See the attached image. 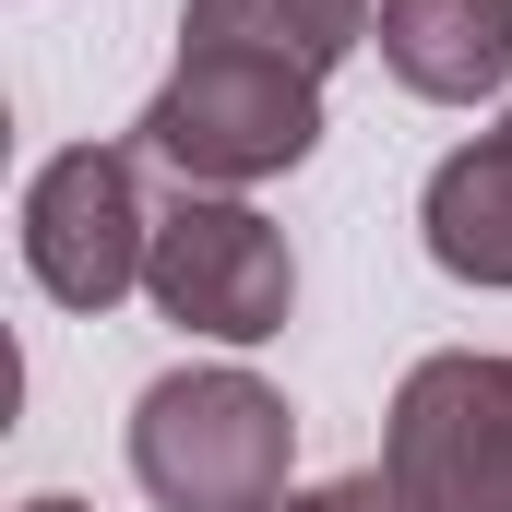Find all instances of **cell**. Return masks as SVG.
Returning <instances> with one entry per match:
<instances>
[{
	"label": "cell",
	"instance_id": "obj_6",
	"mask_svg": "<svg viewBox=\"0 0 512 512\" xmlns=\"http://www.w3.org/2000/svg\"><path fill=\"white\" fill-rule=\"evenodd\" d=\"M382 60L405 96L429 108H477L512 84V0H382Z\"/></svg>",
	"mask_w": 512,
	"mask_h": 512
},
{
	"label": "cell",
	"instance_id": "obj_2",
	"mask_svg": "<svg viewBox=\"0 0 512 512\" xmlns=\"http://www.w3.org/2000/svg\"><path fill=\"white\" fill-rule=\"evenodd\" d=\"M298 465V417L251 370H167L131 405V477L155 512H274Z\"/></svg>",
	"mask_w": 512,
	"mask_h": 512
},
{
	"label": "cell",
	"instance_id": "obj_10",
	"mask_svg": "<svg viewBox=\"0 0 512 512\" xmlns=\"http://www.w3.org/2000/svg\"><path fill=\"white\" fill-rule=\"evenodd\" d=\"M24 512H84V501H60V489H48V501H24Z\"/></svg>",
	"mask_w": 512,
	"mask_h": 512
},
{
	"label": "cell",
	"instance_id": "obj_5",
	"mask_svg": "<svg viewBox=\"0 0 512 512\" xmlns=\"http://www.w3.org/2000/svg\"><path fill=\"white\" fill-rule=\"evenodd\" d=\"M155 262V203L131 143H72L24 179V274L60 310H120Z\"/></svg>",
	"mask_w": 512,
	"mask_h": 512
},
{
	"label": "cell",
	"instance_id": "obj_8",
	"mask_svg": "<svg viewBox=\"0 0 512 512\" xmlns=\"http://www.w3.org/2000/svg\"><path fill=\"white\" fill-rule=\"evenodd\" d=\"M382 24V0H191V48H262V60H286V72H334L358 36Z\"/></svg>",
	"mask_w": 512,
	"mask_h": 512
},
{
	"label": "cell",
	"instance_id": "obj_1",
	"mask_svg": "<svg viewBox=\"0 0 512 512\" xmlns=\"http://www.w3.org/2000/svg\"><path fill=\"white\" fill-rule=\"evenodd\" d=\"M310 143H322V84L262 48H179V72L131 120V155H155L179 191L286 179V167H310Z\"/></svg>",
	"mask_w": 512,
	"mask_h": 512
},
{
	"label": "cell",
	"instance_id": "obj_7",
	"mask_svg": "<svg viewBox=\"0 0 512 512\" xmlns=\"http://www.w3.org/2000/svg\"><path fill=\"white\" fill-rule=\"evenodd\" d=\"M417 239H429V262H441L453 286H512V108L429 167Z\"/></svg>",
	"mask_w": 512,
	"mask_h": 512
},
{
	"label": "cell",
	"instance_id": "obj_3",
	"mask_svg": "<svg viewBox=\"0 0 512 512\" xmlns=\"http://www.w3.org/2000/svg\"><path fill=\"white\" fill-rule=\"evenodd\" d=\"M382 477L405 512H512V358L441 346L393 382Z\"/></svg>",
	"mask_w": 512,
	"mask_h": 512
},
{
	"label": "cell",
	"instance_id": "obj_9",
	"mask_svg": "<svg viewBox=\"0 0 512 512\" xmlns=\"http://www.w3.org/2000/svg\"><path fill=\"white\" fill-rule=\"evenodd\" d=\"M274 512H405V501H393V477H334V489H286Z\"/></svg>",
	"mask_w": 512,
	"mask_h": 512
},
{
	"label": "cell",
	"instance_id": "obj_4",
	"mask_svg": "<svg viewBox=\"0 0 512 512\" xmlns=\"http://www.w3.org/2000/svg\"><path fill=\"white\" fill-rule=\"evenodd\" d=\"M143 298L179 322V334H215V346H274L286 310H298V262L286 227L239 203V191H179L155 215V262H143Z\"/></svg>",
	"mask_w": 512,
	"mask_h": 512
}]
</instances>
